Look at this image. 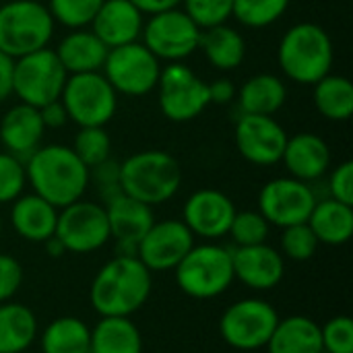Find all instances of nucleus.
Listing matches in <instances>:
<instances>
[{
    "mask_svg": "<svg viewBox=\"0 0 353 353\" xmlns=\"http://www.w3.org/2000/svg\"><path fill=\"white\" fill-rule=\"evenodd\" d=\"M153 273L137 256L116 254L99 267L89 288V302L99 316H132L151 298Z\"/></svg>",
    "mask_w": 353,
    "mask_h": 353,
    "instance_id": "1",
    "label": "nucleus"
},
{
    "mask_svg": "<svg viewBox=\"0 0 353 353\" xmlns=\"http://www.w3.org/2000/svg\"><path fill=\"white\" fill-rule=\"evenodd\" d=\"M27 184L31 190L62 209L85 196L89 188V168L68 145H41L25 159Z\"/></svg>",
    "mask_w": 353,
    "mask_h": 353,
    "instance_id": "2",
    "label": "nucleus"
},
{
    "mask_svg": "<svg viewBox=\"0 0 353 353\" xmlns=\"http://www.w3.org/2000/svg\"><path fill=\"white\" fill-rule=\"evenodd\" d=\"M335 60L333 39L316 23H296L285 31L277 48V64L283 77L298 85H314L331 72Z\"/></svg>",
    "mask_w": 353,
    "mask_h": 353,
    "instance_id": "3",
    "label": "nucleus"
},
{
    "mask_svg": "<svg viewBox=\"0 0 353 353\" xmlns=\"http://www.w3.org/2000/svg\"><path fill=\"white\" fill-rule=\"evenodd\" d=\"M182 186V168L174 155L159 149H147L128 155L120 163V188L124 194L157 207L178 194Z\"/></svg>",
    "mask_w": 353,
    "mask_h": 353,
    "instance_id": "4",
    "label": "nucleus"
},
{
    "mask_svg": "<svg viewBox=\"0 0 353 353\" xmlns=\"http://www.w3.org/2000/svg\"><path fill=\"white\" fill-rule=\"evenodd\" d=\"M174 277L184 296L192 300H215L236 281L232 248L217 242L194 244L174 269Z\"/></svg>",
    "mask_w": 353,
    "mask_h": 353,
    "instance_id": "5",
    "label": "nucleus"
},
{
    "mask_svg": "<svg viewBox=\"0 0 353 353\" xmlns=\"http://www.w3.org/2000/svg\"><path fill=\"white\" fill-rule=\"evenodd\" d=\"M54 19L39 0H10L0 4V52L10 58L48 48L54 37Z\"/></svg>",
    "mask_w": 353,
    "mask_h": 353,
    "instance_id": "6",
    "label": "nucleus"
},
{
    "mask_svg": "<svg viewBox=\"0 0 353 353\" xmlns=\"http://www.w3.org/2000/svg\"><path fill=\"white\" fill-rule=\"evenodd\" d=\"M60 101L68 114V122L83 126H105L118 110V93L103 72L68 74Z\"/></svg>",
    "mask_w": 353,
    "mask_h": 353,
    "instance_id": "7",
    "label": "nucleus"
},
{
    "mask_svg": "<svg viewBox=\"0 0 353 353\" xmlns=\"http://www.w3.org/2000/svg\"><path fill=\"white\" fill-rule=\"evenodd\" d=\"M277 323L279 314L267 300L242 298L223 310L219 335L236 352H256L267 347Z\"/></svg>",
    "mask_w": 353,
    "mask_h": 353,
    "instance_id": "8",
    "label": "nucleus"
},
{
    "mask_svg": "<svg viewBox=\"0 0 353 353\" xmlns=\"http://www.w3.org/2000/svg\"><path fill=\"white\" fill-rule=\"evenodd\" d=\"M66 79L68 72L60 64L56 52L48 46L14 58L12 95H17L21 103L41 108L50 101L60 99Z\"/></svg>",
    "mask_w": 353,
    "mask_h": 353,
    "instance_id": "9",
    "label": "nucleus"
},
{
    "mask_svg": "<svg viewBox=\"0 0 353 353\" xmlns=\"http://www.w3.org/2000/svg\"><path fill=\"white\" fill-rule=\"evenodd\" d=\"M101 72L118 95L143 97L155 91L161 74V60L155 58L139 39L108 50Z\"/></svg>",
    "mask_w": 353,
    "mask_h": 353,
    "instance_id": "10",
    "label": "nucleus"
},
{
    "mask_svg": "<svg viewBox=\"0 0 353 353\" xmlns=\"http://www.w3.org/2000/svg\"><path fill=\"white\" fill-rule=\"evenodd\" d=\"M155 89L159 110L170 122H190L211 105L207 83L184 62L161 66Z\"/></svg>",
    "mask_w": 353,
    "mask_h": 353,
    "instance_id": "11",
    "label": "nucleus"
},
{
    "mask_svg": "<svg viewBox=\"0 0 353 353\" xmlns=\"http://www.w3.org/2000/svg\"><path fill=\"white\" fill-rule=\"evenodd\" d=\"M201 35L203 29L178 6L151 14L143 25L141 41L159 60L184 62L199 50Z\"/></svg>",
    "mask_w": 353,
    "mask_h": 353,
    "instance_id": "12",
    "label": "nucleus"
},
{
    "mask_svg": "<svg viewBox=\"0 0 353 353\" xmlns=\"http://www.w3.org/2000/svg\"><path fill=\"white\" fill-rule=\"evenodd\" d=\"M72 254H89L101 250L110 240V223L105 207L95 201L79 199L58 209V223L54 234Z\"/></svg>",
    "mask_w": 353,
    "mask_h": 353,
    "instance_id": "13",
    "label": "nucleus"
},
{
    "mask_svg": "<svg viewBox=\"0 0 353 353\" xmlns=\"http://www.w3.org/2000/svg\"><path fill=\"white\" fill-rule=\"evenodd\" d=\"M319 196L308 182L292 176L269 180L259 192V213L271 223V228H290L306 223Z\"/></svg>",
    "mask_w": 353,
    "mask_h": 353,
    "instance_id": "14",
    "label": "nucleus"
},
{
    "mask_svg": "<svg viewBox=\"0 0 353 353\" xmlns=\"http://www.w3.org/2000/svg\"><path fill=\"white\" fill-rule=\"evenodd\" d=\"M194 244V236L182 219H161L139 242L137 259L151 273H165L174 271Z\"/></svg>",
    "mask_w": 353,
    "mask_h": 353,
    "instance_id": "15",
    "label": "nucleus"
},
{
    "mask_svg": "<svg viewBox=\"0 0 353 353\" xmlns=\"http://www.w3.org/2000/svg\"><path fill=\"white\" fill-rule=\"evenodd\" d=\"M234 141L238 153L252 165L269 168L281 161L288 132L273 116L242 114L236 122Z\"/></svg>",
    "mask_w": 353,
    "mask_h": 353,
    "instance_id": "16",
    "label": "nucleus"
},
{
    "mask_svg": "<svg viewBox=\"0 0 353 353\" xmlns=\"http://www.w3.org/2000/svg\"><path fill=\"white\" fill-rule=\"evenodd\" d=\"M236 211L234 201L225 192L217 188H201L186 199L182 221L194 238L215 242L228 236Z\"/></svg>",
    "mask_w": 353,
    "mask_h": 353,
    "instance_id": "17",
    "label": "nucleus"
},
{
    "mask_svg": "<svg viewBox=\"0 0 353 353\" xmlns=\"http://www.w3.org/2000/svg\"><path fill=\"white\" fill-rule=\"evenodd\" d=\"M103 207H105V215L110 223V236L116 242V254L137 256L139 242L155 223L153 207L124 192L112 199L110 203H105Z\"/></svg>",
    "mask_w": 353,
    "mask_h": 353,
    "instance_id": "18",
    "label": "nucleus"
},
{
    "mask_svg": "<svg viewBox=\"0 0 353 353\" xmlns=\"http://www.w3.org/2000/svg\"><path fill=\"white\" fill-rule=\"evenodd\" d=\"M232 263L234 277L254 292H271L285 277V259L269 244L234 248Z\"/></svg>",
    "mask_w": 353,
    "mask_h": 353,
    "instance_id": "19",
    "label": "nucleus"
},
{
    "mask_svg": "<svg viewBox=\"0 0 353 353\" xmlns=\"http://www.w3.org/2000/svg\"><path fill=\"white\" fill-rule=\"evenodd\" d=\"M288 174L302 182L321 180L331 168V149L327 141L314 132H298L288 137L281 161Z\"/></svg>",
    "mask_w": 353,
    "mask_h": 353,
    "instance_id": "20",
    "label": "nucleus"
},
{
    "mask_svg": "<svg viewBox=\"0 0 353 353\" xmlns=\"http://www.w3.org/2000/svg\"><path fill=\"white\" fill-rule=\"evenodd\" d=\"M145 14L130 0H103L89 29L112 50L141 39Z\"/></svg>",
    "mask_w": 353,
    "mask_h": 353,
    "instance_id": "21",
    "label": "nucleus"
},
{
    "mask_svg": "<svg viewBox=\"0 0 353 353\" xmlns=\"http://www.w3.org/2000/svg\"><path fill=\"white\" fill-rule=\"evenodd\" d=\"M46 126L39 116V108L17 103L0 120V143L6 153L27 159L37 147H41Z\"/></svg>",
    "mask_w": 353,
    "mask_h": 353,
    "instance_id": "22",
    "label": "nucleus"
},
{
    "mask_svg": "<svg viewBox=\"0 0 353 353\" xmlns=\"http://www.w3.org/2000/svg\"><path fill=\"white\" fill-rule=\"evenodd\" d=\"M10 225L14 234L31 244H43L56 234L58 209L46 199L31 194H21L10 203Z\"/></svg>",
    "mask_w": 353,
    "mask_h": 353,
    "instance_id": "23",
    "label": "nucleus"
},
{
    "mask_svg": "<svg viewBox=\"0 0 353 353\" xmlns=\"http://www.w3.org/2000/svg\"><path fill=\"white\" fill-rule=\"evenodd\" d=\"M108 46L89 29H70L56 46V56L68 74L99 72L103 68Z\"/></svg>",
    "mask_w": 353,
    "mask_h": 353,
    "instance_id": "24",
    "label": "nucleus"
},
{
    "mask_svg": "<svg viewBox=\"0 0 353 353\" xmlns=\"http://www.w3.org/2000/svg\"><path fill=\"white\" fill-rule=\"evenodd\" d=\"M242 114L273 116L288 101V85L281 77L271 72H261L244 81L236 93Z\"/></svg>",
    "mask_w": 353,
    "mask_h": 353,
    "instance_id": "25",
    "label": "nucleus"
},
{
    "mask_svg": "<svg viewBox=\"0 0 353 353\" xmlns=\"http://www.w3.org/2000/svg\"><path fill=\"white\" fill-rule=\"evenodd\" d=\"M319 244L343 246L353 236V205L339 203L331 196L319 199L308 221Z\"/></svg>",
    "mask_w": 353,
    "mask_h": 353,
    "instance_id": "26",
    "label": "nucleus"
},
{
    "mask_svg": "<svg viewBox=\"0 0 353 353\" xmlns=\"http://www.w3.org/2000/svg\"><path fill=\"white\" fill-rule=\"evenodd\" d=\"M267 353H323L321 325L304 314L279 319Z\"/></svg>",
    "mask_w": 353,
    "mask_h": 353,
    "instance_id": "27",
    "label": "nucleus"
},
{
    "mask_svg": "<svg viewBox=\"0 0 353 353\" xmlns=\"http://www.w3.org/2000/svg\"><path fill=\"white\" fill-rule=\"evenodd\" d=\"M89 353H143V335L130 316H101L91 329Z\"/></svg>",
    "mask_w": 353,
    "mask_h": 353,
    "instance_id": "28",
    "label": "nucleus"
},
{
    "mask_svg": "<svg viewBox=\"0 0 353 353\" xmlns=\"http://www.w3.org/2000/svg\"><path fill=\"white\" fill-rule=\"evenodd\" d=\"M199 50L205 54L207 62L217 70H234L246 58V39L242 33L228 23L203 29Z\"/></svg>",
    "mask_w": 353,
    "mask_h": 353,
    "instance_id": "29",
    "label": "nucleus"
},
{
    "mask_svg": "<svg viewBox=\"0 0 353 353\" xmlns=\"http://www.w3.org/2000/svg\"><path fill=\"white\" fill-rule=\"evenodd\" d=\"M37 333V319L29 306L19 302L0 304V353L27 352Z\"/></svg>",
    "mask_w": 353,
    "mask_h": 353,
    "instance_id": "30",
    "label": "nucleus"
},
{
    "mask_svg": "<svg viewBox=\"0 0 353 353\" xmlns=\"http://www.w3.org/2000/svg\"><path fill=\"white\" fill-rule=\"evenodd\" d=\"M316 112L331 122H347L353 114V85L343 74H327L312 85Z\"/></svg>",
    "mask_w": 353,
    "mask_h": 353,
    "instance_id": "31",
    "label": "nucleus"
},
{
    "mask_svg": "<svg viewBox=\"0 0 353 353\" xmlns=\"http://www.w3.org/2000/svg\"><path fill=\"white\" fill-rule=\"evenodd\" d=\"M91 329L77 316H58L46 325L39 337L41 353H89Z\"/></svg>",
    "mask_w": 353,
    "mask_h": 353,
    "instance_id": "32",
    "label": "nucleus"
},
{
    "mask_svg": "<svg viewBox=\"0 0 353 353\" xmlns=\"http://www.w3.org/2000/svg\"><path fill=\"white\" fill-rule=\"evenodd\" d=\"M292 0H234L232 17L250 29H263L277 23L290 8Z\"/></svg>",
    "mask_w": 353,
    "mask_h": 353,
    "instance_id": "33",
    "label": "nucleus"
},
{
    "mask_svg": "<svg viewBox=\"0 0 353 353\" xmlns=\"http://www.w3.org/2000/svg\"><path fill=\"white\" fill-rule=\"evenodd\" d=\"M70 149L91 170L112 157V139L105 126H83L79 128Z\"/></svg>",
    "mask_w": 353,
    "mask_h": 353,
    "instance_id": "34",
    "label": "nucleus"
},
{
    "mask_svg": "<svg viewBox=\"0 0 353 353\" xmlns=\"http://www.w3.org/2000/svg\"><path fill=\"white\" fill-rule=\"evenodd\" d=\"M269 234H271V223L259 211H252V209L236 211L230 232H228L236 248L267 244Z\"/></svg>",
    "mask_w": 353,
    "mask_h": 353,
    "instance_id": "35",
    "label": "nucleus"
},
{
    "mask_svg": "<svg viewBox=\"0 0 353 353\" xmlns=\"http://www.w3.org/2000/svg\"><path fill=\"white\" fill-rule=\"evenodd\" d=\"M103 0H50L46 6L54 19L66 29H85L95 19Z\"/></svg>",
    "mask_w": 353,
    "mask_h": 353,
    "instance_id": "36",
    "label": "nucleus"
},
{
    "mask_svg": "<svg viewBox=\"0 0 353 353\" xmlns=\"http://www.w3.org/2000/svg\"><path fill=\"white\" fill-rule=\"evenodd\" d=\"M319 246L321 244L308 223H298V225H290L281 230L279 252L288 261L306 263L316 254Z\"/></svg>",
    "mask_w": 353,
    "mask_h": 353,
    "instance_id": "37",
    "label": "nucleus"
},
{
    "mask_svg": "<svg viewBox=\"0 0 353 353\" xmlns=\"http://www.w3.org/2000/svg\"><path fill=\"white\" fill-rule=\"evenodd\" d=\"M182 6L201 29H211L232 19L234 0H182Z\"/></svg>",
    "mask_w": 353,
    "mask_h": 353,
    "instance_id": "38",
    "label": "nucleus"
},
{
    "mask_svg": "<svg viewBox=\"0 0 353 353\" xmlns=\"http://www.w3.org/2000/svg\"><path fill=\"white\" fill-rule=\"evenodd\" d=\"M27 186L25 161L0 151V205L17 201Z\"/></svg>",
    "mask_w": 353,
    "mask_h": 353,
    "instance_id": "39",
    "label": "nucleus"
},
{
    "mask_svg": "<svg viewBox=\"0 0 353 353\" xmlns=\"http://www.w3.org/2000/svg\"><path fill=\"white\" fill-rule=\"evenodd\" d=\"M323 353H353V321L345 314L329 319L321 327Z\"/></svg>",
    "mask_w": 353,
    "mask_h": 353,
    "instance_id": "40",
    "label": "nucleus"
},
{
    "mask_svg": "<svg viewBox=\"0 0 353 353\" xmlns=\"http://www.w3.org/2000/svg\"><path fill=\"white\" fill-rule=\"evenodd\" d=\"M89 184L95 186L101 205H105L112 199H116L118 194H122V188H120V161L110 157V159L97 163L95 168H91L89 170Z\"/></svg>",
    "mask_w": 353,
    "mask_h": 353,
    "instance_id": "41",
    "label": "nucleus"
},
{
    "mask_svg": "<svg viewBox=\"0 0 353 353\" xmlns=\"http://www.w3.org/2000/svg\"><path fill=\"white\" fill-rule=\"evenodd\" d=\"M23 265L10 254H0V304L10 302L14 298V294L23 285Z\"/></svg>",
    "mask_w": 353,
    "mask_h": 353,
    "instance_id": "42",
    "label": "nucleus"
},
{
    "mask_svg": "<svg viewBox=\"0 0 353 353\" xmlns=\"http://www.w3.org/2000/svg\"><path fill=\"white\" fill-rule=\"evenodd\" d=\"M329 196L339 201V203H345V205H353V163L347 161H341L329 176Z\"/></svg>",
    "mask_w": 353,
    "mask_h": 353,
    "instance_id": "43",
    "label": "nucleus"
},
{
    "mask_svg": "<svg viewBox=\"0 0 353 353\" xmlns=\"http://www.w3.org/2000/svg\"><path fill=\"white\" fill-rule=\"evenodd\" d=\"M207 91H209V103L213 105H228L236 99V93H238L234 81L228 77H219L207 83Z\"/></svg>",
    "mask_w": 353,
    "mask_h": 353,
    "instance_id": "44",
    "label": "nucleus"
},
{
    "mask_svg": "<svg viewBox=\"0 0 353 353\" xmlns=\"http://www.w3.org/2000/svg\"><path fill=\"white\" fill-rule=\"evenodd\" d=\"M39 116H41V122H43L46 130L62 128V126L68 122V114H66V110H64V105H62L60 99L41 105V108H39Z\"/></svg>",
    "mask_w": 353,
    "mask_h": 353,
    "instance_id": "45",
    "label": "nucleus"
},
{
    "mask_svg": "<svg viewBox=\"0 0 353 353\" xmlns=\"http://www.w3.org/2000/svg\"><path fill=\"white\" fill-rule=\"evenodd\" d=\"M12 72H14V58L0 52V103L12 95Z\"/></svg>",
    "mask_w": 353,
    "mask_h": 353,
    "instance_id": "46",
    "label": "nucleus"
},
{
    "mask_svg": "<svg viewBox=\"0 0 353 353\" xmlns=\"http://www.w3.org/2000/svg\"><path fill=\"white\" fill-rule=\"evenodd\" d=\"M145 17H151V14H157V12H163V10H172V8H178L182 4V0H130Z\"/></svg>",
    "mask_w": 353,
    "mask_h": 353,
    "instance_id": "47",
    "label": "nucleus"
},
{
    "mask_svg": "<svg viewBox=\"0 0 353 353\" xmlns=\"http://www.w3.org/2000/svg\"><path fill=\"white\" fill-rule=\"evenodd\" d=\"M43 248H46V254H48L50 259H60V256H64V254H66L64 244H62L56 236L48 238V240L43 242Z\"/></svg>",
    "mask_w": 353,
    "mask_h": 353,
    "instance_id": "48",
    "label": "nucleus"
},
{
    "mask_svg": "<svg viewBox=\"0 0 353 353\" xmlns=\"http://www.w3.org/2000/svg\"><path fill=\"white\" fill-rule=\"evenodd\" d=\"M0 236H2V215H0Z\"/></svg>",
    "mask_w": 353,
    "mask_h": 353,
    "instance_id": "49",
    "label": "nucleus"
}]
</instances>
